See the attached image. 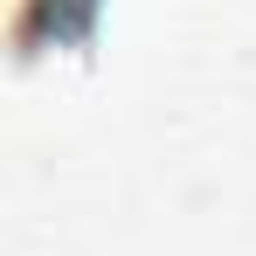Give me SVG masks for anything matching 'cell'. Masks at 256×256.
I'll use <instances>...</instances> for the list:
<instances>
[{
	"mask_svg": "<svg viewBox=\"0 0 256 256\" xmlns=\"http://www.w3.org/2000/svg\"><path fill=\"white\" fill-rule=\"evenodd\" d=\"M97 28H104V0H7V56L14 70H35L42 56H97Z\"/></svg>",
	"mask_w": 256,
	"mask_h": 256,
	"instance_id": "6da1fadb",
	"label": "cell"
}]
</instances>
